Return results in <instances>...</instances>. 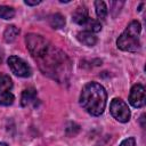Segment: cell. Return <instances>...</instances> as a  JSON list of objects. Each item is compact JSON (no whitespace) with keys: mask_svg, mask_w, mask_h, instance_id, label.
Wrapping results in <instances>:
<instances>
[{"mask_svg":"<svg viewBox=\"0 0 146 146\" xmlns=\"http://www.w3.org/2000/svg\"><path fill=\"white\" fill-rule=\"evenodd\" d=\"M39 3H41L40 0H33V1H31V0H25V5H27V6H36V5H39Z\"/></svg>","mask_w":146,"mask_h":146,"instance_id":"18","label":"cell"},{"mask_svg":"<svg viewBox=\"0 0 146 146\" xmlns=\"http://www.w3.org/2000/svg\"><path fill=\"white\" fill-rule=\"evenodd\" d=\"M49 24H50V26H51L52 29H55V30L62 29V27H64V25H65V17H64L62 14H59V13L54 14V15H51V16L49 17Z\"/></svg>","mask_w":146,"mask_h":146,"instance_id":"13","label":"cell"},{"mask_svg":"<svg viewBox=\"0 0 146 146\" xmlns=\"http://www.w3.org/2000/svg\"><path fill=\"white\" fill-rule=\"evenodd\" d=\"M120 146H136V140L133 137H129V138L122 140Z\"/></svg>","mask_w":146,"mask_h":146,"instance_id":"17","label":"cell"},{"mask_svg":"<svg viewBox=\"0 0 146 146\" xmlns=\"http://www.w3.org/2000/svg\"><path fill=\"white\" fill-rule=\"evenodd\" d=\"M89 18L88 16V9L84 7V6H80L75 9V11L73 13L72 15V21L79 25H82L87 22V19Z\"/></svg>","mask_w":146,"mask_h":146,"instance_id":"10","label":"cell"},{"mask_svg":"<svg viewBox=\"0 0 146 146\" xmlns=\"http://www.w3.org/2000/svg\"><path fill=\"white\" fill-rule=\"evenodd\" d=\"M15 16V10L9 6H0V18L2 19H11Z\"/></svg>","mask_w":146,"mask_h":146,"instance_id":"16","label":"cell"},{"mask_svg":"<svg viewBox=\"0 0 146 146\" xmlns=\"http://www.w3.org/2000/svg\"><path fill=\"white\" fill-rule=\"evenodd\" d=\"M19 34V30L18 27H16L15 25H8L3 32V40L8 43L13 42L16 40V38Z\"/></svg>","mask_w":146,"mask_h":146,"instance_id":"12","label":"cell"},{"mask_svg":"<svg viewBox=\"0 0 146 146\" xmlns=\"http://www.w3.org/2000/svg\"><path fill=\"white\" fill-rule=\"evenodd\" d=\"M13 81L9 75L0 73V105L9 106L14 103L15 97L11 92Z\"/></svg>","mask_w":146,"mask_h":146,"instance_id":"6","label":"cell"},{"mask_svg":"<svg viewBox=\"0 0 146 146\" xmlns=\"http://www.w3.org/2000/svg\"><path fill=\"white\" fill-rule=\"evenodd\" d=\"M95 8H96V14H97L98 18L105 19V17L107 16V7H106L105 2L104 1H96Z\"/></svg>","mask_w":146,"mask_h":146,"instance_id":"15","label":"cell"},{"mask_svg":"<svg viewBox=\"0 0 146 146\" xmlns=\"http://www.w3.org/2000/svg\"><path fill=\"white\" fill-rule=\"evenodd\" d=\"M25 42H26V47H27L30 54L34 58H38L39 56H41L51 44L42 35L34 34V33L27 34L25 38Z\"/></svg>","mask_w":146,"mask_h":146,"instance_id":"4","label":"cell"},{"mask_svg":"<svg viewBox=\"0 0 146 146\" xmlns=\"http://www.w3.org/2000/svg\"><path fill=\"white\" fill-rule=\"evenodd\" d=\"M145 88L143 84H135L132 86L131 90H130V95H129V103L136 107V108H140L145 105Z\"/></svg>","mask_w":146,"mask_h":146,"instance_id":"8","label":"cell"},{"mask_svg":"<svg viewBox=\"0 0 146 146\" xmlns=\"http://www.w3.org/2000/svg\"><path fill=\"white\" fill-rule=\"evenodd\" d=\"M76 38L81 43H83L84 46H88V47H92L97 43L96 35L92 32H89V31H86V30L82 31V32H79L76 34Z\"/></svg>","mask_w":146,"mask_h":146,"instance_id":"9","label":"cell"},{"mask_svg":"<svg viewBox=\"0 0 146 146\" xmlns=\"http://www.w3.org/2000/svg\"><path fill=\"white\" fill-rule=\"evenodd\" d=\"M0 146H8L6 143H0Z\"/></svg>","mask_w":146,"mask_h":146,"instance_id":"19","label":"cell"},{"mask_svg":"<svg viewBox=\"0 0 146 146\" xmlns=\"http://www.w3.org/2000/svg\"><path fill=\"white\" fill-rule=\"evenodd\" d=\"M110 111H111L112 116L119 122L125 123L130 120V116H131L130 110H129L127 103L124 100H122L121 98H114L111 102Z\"/></svg>","mask_w":146,"mask_h":146,"instance_id":"5","label":"cell"},{"mask_svg":"<svg viewBox=\"0 0 146 146\" xmlns=\"http://www.w3.org/2000/svg\"><path fill=\"white\" fill-rule=\"evenodd\" d=\"M140 32L141 25L138 21H132L116 40L117 48L123 51L136 52L140 49Z\"/></svg>","mask_w":146,"mask_h":146,"instance_id":"3","label":"cell"},{"mask_svg":"<svg viewBox=\"0 0 146 146\" xmlns=\"http://www.w3.org/2000/svg\"><path fill=\"white\" fill-rule=\"evenodd\" d=\"M36 98V90L34 88H27L22 92L21 97V105L22 106H27L31 103H33Z\"/></svg>","mask_w":146,"mask_h":146,"instance_id":"11","label":"cell"},{"mask_svg":"<svg viewBox=\"0 0 146 146\" xmlns=\"http://www.w3.org/2000/svg\"><path fill=\"white\" fill-rule=\"evenodd\" d=\"M86 31H89V32H92V33H96V32H99L102 30V25L98 21L94 19V18H88L87 22L83 24Z\"/></svg>","mask_w":146,"mask_h":146,"instance_id":"14","label":"cell"},{"mask_svg":"<svg viewBox=\"0 0 146 146\" xmlns=\"http://www.w3.org/2000/svg\"><path fill=\"white\" fill-rule=\"evenodd\" d=\"M7 63H8V66L10 68V71L15 75L21 76V78H29V76H31L32 70H31L30 65L24 59H22L21 57L10 56L8 58V60H7Z\"/></svg>","mask_w":146,"mask_h":146,"instance_id":"7","label":"cell"},{"mask_svg":"<svg viewBox=\"0 0 146 146\" xmlns=\"http://www.w3.org/2000/svg\"><path fill=\"white\" fill-rule=\"evenodd\" d=\"M35 59H38L39 67L43 74L58 82H64L68 79L71 73V62L65 52L55 48L52 44Z\"/></svg>","mask_w":146,"mask_h":146,"instance_id":"1","label":"cell"},{"mask_svg":"<svg viewBox=\"0 0 146 146\" xmlns=\"http://www.w3.org/2000/svg\"><path fill=\"white\" fill-rule=\"evenodd\" d=\"M0 60H1V56H0Z\"/></svg>","mask_w":146,"mask_h":146,"instance_id":"20","label":"cell"},{"mask_svg":"<svg viewBox=\"0 0 146 146\" xmlns=\"http://www.w3.org/2000/svg\"><path fill=\"white\" fill-rule=\"evenodd\" d=\"M107 100L105 88L97 82L87 83L80 95V105L90 115L99 116L103 114Z\"/></svg>","mask_w":146,"mask_h":146,"instance_id":"2","label":"cell"}]
</instances>
